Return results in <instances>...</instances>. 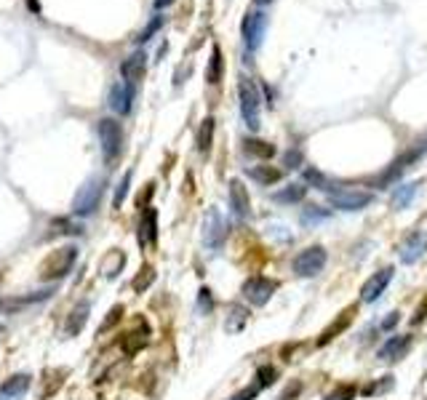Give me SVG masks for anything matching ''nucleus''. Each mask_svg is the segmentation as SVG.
Wrapping results in <instances>:
<instances>
[{
  "label": "nucleus",
  "instance_id": "nucleus-1",
  "mask_svg": "<svg viewBox=\"0 0 427 400\" xmlns=\"http://www.w3.org/2000/svg\"><path fill=\"white\" fill-rule=\"evenodd\" d=\"M75 259H78V245H72V243L51 251V254L43 259V264H40V280L51 283V280L67 278L69 272H72Z\"/></svg>",
  "mask_w": 427,
  "mask_h": 400
},
{
  "label": "nucleus",
  "instance_id": "nucleus-2",
  "mask_svg": "<svg viewBox=\"0 0 427 400\" xmlns=\"http://www.w3.org/2000/svg\"><path fill=\"white\" fill-rule=\"evenodd\" d=\"M238 99H240V115H243L246 125H249L251 131H259V125H262V123H259L262 96H259V88H256L254 80H249V78H240Z\"/></svg>",
  "mask_w": 427,
  "mask_h": 400
},
{
  "label": "nucleus",
  "instance_id": "nucleus-3",
  "mask_svg": "<svg viewBox=\"0 0 427 400\" xmlns=\"http://www.w3.org/2000/svg\"><path fill=\"white\" fill-rule=\"evenodd\" d=\"M102 195H104V179H88L83 187L78 190L75 200H72L75 216H91L94 211L99 209Z\"/></svg>",
  "mask_w": 427,
  "mask_h": 400
},
{
  "label": "nucleus",
  "instance_id": "nucleus-4",
  "mask_svg": "<svg viewBox=\"0 0 427 400\" xmlns=\"http://www.w3.org/2000/svg\"><path fill=\"white\" fill-rule=\"evenodd\" d=\"M328 203L340 211H363L366 206L374 203V195L366 190H353V187L328 190Z\"/></svg>",
  "mask_w": 427,
  "mask_h": 400
},
{
  "label": "nucleus",
  "instance_id": "nucleus-5",
  "mask_svg": "<svg viewBox=\"0 0 427 400\" xmlns=\"http://www.w3.org/2000/svg\"><path fill=\"white\" fill-rule=\"evenodd\" d=\"M97 131H99V141H102L104 160L112 163V160L120 155V150H123V131H120V123L112 121V118H102L99 125H97Z\"/></svg>",
  "mask_w": 427,
  "mask_h": 400
},
{
  "label": "nucleus",
  "instance_id": "nucleus-6",
  "mask_svg": "<svg viewBox=\"0 0 427 400\" xmlns=\"http://www.w3.org/2000/svg\"><path fill=\"white\" fill-rule=\"evenodd\" d=\"M326 267V248L324 245H310L294 256V272L299 278H312Z\"/></svg>",
  "mask_w": 427,
  "mask_h": 400
},
{
  "label": "nucleus",
  "instance_id": "nucleus-7",
  "mask_svg": "<svg viewBox=\"0 0 427 400\" xmlns=\"http://www.w3.org/2000/svg\"><path fill=\"white\" fill-rule=\"evenodd\" d=\"M227 241V222H224V216L219 214V209H208L203 219V243L206 248H211V251H219Z\"/></svg>",
  "mask_w": 427,
  "mask_h": 400
},
{
  "label": "nucleus",
  "instance_id": "nucleus-8",
  "mask_svg": "<svg viewBox=\"0 0 427 400\" xmlns=\"http://www.w3.org/2000/svg\"><path fill=\"white\" fill-rule=\"evenodd\" d=\"M240 30H243V43H246V49H249V51H256V49L262 46V40H265V33H267V14H265V11H251V14H246Z\"/></svg>",
  "mask_w": 427,
  "mask_h": 400
},
{
  "label": "nucleus",
  "instance_id": "nucleus-9",
  "mask_svg": "<svg viewBox=\"0 0 427 400\" xmlns=\"http://www.w3.org/2000/svg\"><path fill=\"white\" fill-rule=\"evenodd\" d=\"M278 291V283L270 278H262V275H256V278H249L243 283V296L256 304V307H262V304H267L273 294Z\"/></svg>",
  "mask_w": 427,
  "mask_h": 400
},
{
  "label": "nucleus",
  "instance_id": "nucleus-10",
  "mask_svg": "<svg viewBox=\"0 0 427 400\" xmlns=\"http://www.w3.org/2000/svg\"><path fill=\"white\" fill-rule=\"evenodd\" d=\"M53 296V288H46V291H37V294H27V296H0V313H22L33 304H40V302H49Z\"/></svg>",
  "mask_w": 427,
  "mask_h": 400
},
{
  "label": "nucleus",
  "instance_id": "nucleus-11",
  "mask_svg": "<svg viewBox=\"0 0 427 400\" xmlns=\"http://www.w3.org/2000/svg\"><path fill=\"white\" fill-rule=\"evenodd\" d=\"M390 280H393V267H385V270L374 272L371 278L363 283V288H360V299H363L366 304L376 302L379 296L385 294V288L390 286Z\"/></svg>",
  "mask_w": 427,
  "mask_h": 400
},
{
  "label": "nucleus",
  "instance_id": "nucleus-12",
  "mask_svg": "<svg viewBox=\"0 0 427 400\" xmlns=\"http://www.w3.org/2000/svg\"><path fill=\"white\" fill-rule=\"evenodd\" d=\"M134 99H137V91L131 83H115L110 88V110L118 112V115H128L131 107H134Z\"/></svg>",
  "mask_w": 427,
  "mask_h": 400
},
{
  "label": "nucleus",
  "instance_id": "nucleus-13",
  "mask_svg": "<svg viewBox=\"0 0 427 400\" xmlns=\"http://www.w3.org/2000/svg\"><path fill=\"white\" fill-rule=\"evenodd\" d=\"M137 241L142 248H150V245L158 243V211L153 206H144V211H142Z\"/></svg>",
  "mask_w": 427,
  "mask_h": 400
},
{
  "label": "nucleus",
  "instance_id": "nucleus-14",
  "mask_svg": "<svg viewBox=\"0 0 427 400\" xmlns=\"http://www.w3.org/2000/svg\"><path fill=\"white\" fill-rule=\"evenodd\" d=\"M398 251H401V261H406V264H414L417 259H422V254L427 251V232L425 229L411 232Z\"/></svg>",
  "mask_w": 427,
  "mask_h": 400
},
{
  "label": "nucleus",
  "instance_id": "nucleus-15",
  "mask_svg": "<svg viewBox=\"0 0 427 400\" xmlns=\"http://www.w3.org/2000/svg\"><path fill=\"white\" fill-rule=\"evenodd\" d=\"M147 342H150V326L144 320H139L137 326L120 339V347L126 355H137L142 347H147Z\"/></svg>",
  "mask_w": 427,
  "mask_h": 400
},
{
  "label": "nucleus",
  "instance_id": "nucleus-16",
  "mask_svg": "<svg viewBox=\"0 0 427 400\" xmlns=\"http://www.w3.org/2000/svg\"><path fill=\"white\" fill-rule=\"evenodd\" d=\"M30 384H33L30 374H14V376H8L6 382L0 384V400H22L27 395Z\"/></svg>",
  "mask_w": 427,
  "mask_h": 400
},
{
  "label": "nucleus",
  "instance_id": "nucleus-17",
  "mask_svg": "<svg viewBox=\"0 0 427 400\" xmlns=\"http://www.w3.org/2000/svg\"><path fill=\"white\" fill-rule=\"evenodd\" d=\"M230 209L235 216L246 219L251 214V200H249V190L240 179H230Z\"/></svg>",
  "mask_w": 427,
  "mask_h": 400
},
{
  "label": "nucleus",
  "instance_id": "nucleus-18",
  "mask_svg": "<svg viewBox=\"0 0 427 400\" xmlns=\"http://www.w3.org/2000/svg\"><path fill=\"white\" fill-rule=\"evenodd\" d=\"M144 70H147V56H144V51H134L128 59H123V64H120L123 80L131 83V86L144 78Z\"/></svg>",
  "mask_w": 427,
  "mask_h": 400
},
{
  "label": "nucleus",
  "instance_id": "nucleus-19",
  "mask_svg": "<svg viewBox=\"0 0 427 400\" xmlns=\"http://www.w3.org/2000/svg\"><path fill=\"white\" fill-rule=\"evenodd\" d=\"M411 347V336H390L379 352H376V358L379 360H387V363H395V360H401Z\"/></svg>",
  "mask_w": 427,
  "mask_h": 400
},
{
  "label": "nucleus",
  "instance_id": "nucleus-20",
  "mask_svg": "<svg viewBox=\"0 0 427 400\" xmlns=\"http://www.w3.org/2000/svg\"><path fill=\"white\" fill-rule=\"evenodd\" d=\"M88 313H91V304H88V302L75 304L67 315V323H65V336H78V333L83 331L85 320H88Z\"/></svg>",
  "mask_w": 427,
  "mask_h": 400
},
{
  "label": "nucleus",
  "instance_id": "nucleus-21",
  "mask_svg": "<svg viewBox=\"0 0 427 400\" xmlns=\"http://www.w3.org/2000/svg\"><path fill=\"white\" fill-rule=\"evenodd\" d=\"M222 72H224L222 49L214 46V49H211V56H208V67H206V83H208V86H217V83L222 80Z\"/></svg>",
  "mask_w": 427,
  "mask_h": 400
},
{
  "label": "nucleus",
  "instance_id": "nucleus-22",
  "mask_svg": "<svg viewBox=\"0 0 427 400\" xmlns=\"http://www.w3.org/2000/svg\"><path fill=\"white\" fill-rule=\"evenodd\" d=\"M246 323H249V310L240 307V304H230L227 320H224V331L227 333H238V331L246 329Z\"/></svg>",
  "mask_w": 427,
  "mask_h": 400
},
{
  "label": "nucleus",
  "instance_id": "nucleus-23",
  "mask_svg": "<svg viewBox=\"0 0 427 400\" xmlns=\"http://www.w3.org/2000/svg\"><path fill=\"white\" fill-rule=\"evenodd\" d=\"M246 174L251 176L254 182H259V184L270 187V184H275V182H281L283 171H278V168H273V166H251Z\"/></svg>",
  "mask_w": 427,
  "mask_h": 400
},
{
  "label": "nucleus",
  "instance_id": "nucleus-24",
  "mask_svg": "<svg viewBox=\"0 0 427 400\" xmlns=\"http://www.w3.org/2000/svg\"><path fill=\"white\" fill-rule=\"evenodd\" d=\"M123 264H126V254H123V251H110V254L102 259V275L110 280L118 278V272L123 270Z\"/></svg>",
  "mask_w": 427,
  "mask_h": 400
},
{
  "label": "nucleus",
  "instance_id": "nucleus-25",
  "mask_svg": "<svg viewBox=\"0 0 427 400\" xmlns=\"http://www.w3.org/2000/svg\"><path fill=\"white\" fill-rule=\"evenodd\" d=\"M419 190V182H409V184H401L398 190L393 192V209H406L411 206V200H414V195Z\"/></svg>",
  "mask_w": 427,
  "mask_h": 400
},
{
  "label": "nucleus",
  "instance_id": "nucleus-26",
  "mask_svg": "<svg viewBox=\"0 0 427 400\" xmlns=\"http://www.w3.org/2000/svg\"><path fill=\"white\" fill-rule=\"evenodd\" d=\"M305 195H308V187H305V184H289V187H283V190L273 192V200L275 203H299Z\"/></svg>",
  "mask_w": 427,
  "mask_h": 400
},
{
  "label": "nucleus",
  "instance_id": "nucleus-27",
  "mask_svg": "<svg viewBox=\"0 0 427 400\" xmlns=\"http://www.w3.org/2000/svg\"><path fill=\"white\" fill-rule=\"evenodd\" d=\"M214 118H206L201 123V131H198V153L201 155H208L211 153V144H214Z\"/></svg>",
  "mask_w": 427,
  "mask_h": 400
},
{
  "label": "nucleus",
  "instance_id": "nucleus-28",
  "mask_svg": "<svg viewBox=\"0 0 427 400\" xmlns=\"http://www.w3.org/2000/svg\"><path fill=\"white\" fill-rule=\"evenodd\" d=\"M243 150L246 155H254V157H273L275 155V147L270 141H262V139H246L243 141Z\"/></svg>",
  "mask_w": 427,
  "mask_h": 400
},
{
  "label": "nucleus",
  "instance_id": "nucleus-29",
  "mask_svg": "<svg viewBox=\"0 0 427 400\" xmlns=\"http://www.w3.org/2000/svg\"><path fill=\"white\" fill-rule=\"evenodd\" d=\"M51 227L53 232H59V235H83V227L78 222H72V219H53Z\"/></svg>",
  "mask_w": 427,
  "mask_h": 400
},
{
  "label": "nucleus",
  "instance_id": "nucleus-30",
  "mask_svg": "<svg viewBox=\"0 0 427 400\" xmlns=\"http://www.w3.org/2000/svg\"><path fill=\"white\" fill-rule=\"evenodd\" d=\"M153 280H155V270L150 267V264H147L144 270H139V275L134 278L131 288H134L137 294H142V291H147V288H150V283H153Z\"/></svg>",
  "mask_w": 427,
  "mask_h": 400
},
{
  "label": "nucleus",
  "instance_id": "nucleus-31",
  "mask_svg": "<svg viewBox=\"0 0 427 400\" xmlns=\"http://www.w3.org/2000/svg\"><path fill=\"white\" fill-rule=\"evenodd\" d=\"M128 187H131V171H126L123 179H120V184L115 187V195H112V206H115V209L123 206V200H126V195H128Z\"/></svg>",
  "mask_w": 427,
  "mask_h": 400
},
{
  "label": "nucleus",
  "instance_id": "nucleus-32",
  "mask_svg": "<svg viewBox=\"0 0 427 400\" xmlns=\"http://www.w3.org/2000/svg\"><path fill=\"white\" fill-rule=\"evenodd\" d=\"M120 318H123V304H115V307L107 313V318L102 320V326H99V333H107V331L115 329V326L120 323Z\"/></svg>",
  "mask_w": 427,
  "mask_h": 400
},
{
  "label": "nucleus",
  "instance_id": "nucleus-33",
  "mask_svg": "<svg viewBox=\"0 0 427 400\" xmlns=\"http://www.w3.org/2000/svg\"><path fill=\"white\" fill-rule=\"evenodd\" d=\"M347 323H350V313H344V318H340L331 329H326L324 333H321V339H318V345H328V342L334 339V333H340L342 329H347Z\"/></svg>",
  "mask_w": 427,
  "mask_h": 400
},
{
  "label": "nucleus",
  "instance_id": "nucleus-34",
  "mask_svg": "<svg viewBox=\"0 0 427 400\" xmlns=\"http://www.w3.org/2000/svg\"><path fill=\"white\" fill-rule=\"evenodd\" d=\"M160 27H163V17H155L153 21H150V24H147V27H144V30H142V33L134 37V40H137L139 46H142V43H147V40H150V37H153L155 33L160 30Z\"/></svg>",
  "mask_w": 427,
  "mask_h": 400
},
{
  "label": "nucleus",
  "instance_id": "nucleus-35",
  "mask_svg": "<svg viewBox=\"0 0 427 400\" xmlns=\"http://www.w3.org/2000/svg\"><path fill=\"white\" fill-rule=\"evenodd\" d=\"M275 376H278V371H275L273 365H262L259 371H256V384L265 390V387H270L275 382Z\"/></svg>",
  "mask_w": 427,
  "mask_h": 400
},
{
  "label": "nucleus",
  "instance_id": "nucleus-36",
  "mask_svg": "<svg viewBox=\"0 0 427 400\" xmlns=\"http://www.w3.org/2000/svg\"><path fill=\"white\" fill-rule=\"evenodd\" d=\"M305 179H308L310 184H315L318 190H324V192H328V190H331V184H328V179H326V176L321 174V171H315V168H308V171H305Z\"/></svg>",
  "mask_w": 427,
  "mask_h": 400
},
{
  "label": "nucleus",
  "instance_id": "nucleus-37",
  "mask_svg": "<svg viewBox=\"0 0 427 400\" xmlns=\"http://www.w3.org/2000/svg\"><path fill=\"white\" fill-rule=\"evenodd\" d=\"M328 216H331V214H328V211H321L318 206H308V209L302 211V222H305V225H310V222H324Z\"/></svg>",
  "mask_w": 427,
  "mask_h": 400
},
{
  "label": "nucleus",
  "instance_id": "nucleus-38",
  "mask_svg": "<svg viewBox=\"0 0 427 400\" xmlns=\"http://www.w3.org/2000/svg\"><path fill=\"white\" fill-rule=\"evenodd\" d=\"M198 310L206 315L214 310V296H211L208 288H201V294H198Z\"/></svg>",
  "mask_w": 427,
  "mask_h": 400
},
{
  "label": "nucleus",
  "instance_id": "nucleus-39",
  "mask_svg": "<svg viewBox=\"0 0 427 400\" xmlns=\"http://www.w3.org/2000/svg\"><path fill=\"white\" fill-rule=\"evenodd\" d=\"M353 398H355V387L353 384H344V387H337L326 400H353Z\"/></svg>",
  "mask_w": 427,
  "mask_h": 400
},
{
  "label": "nucleus",
  "instance_id": "nucleus-40",
  "mask_svg": "<svg viewBox=\"0 0 427 400\" xmlns=\"http://www.w3.org/2000/svg\"><path fill=\"white\" fill-rule=\"evenodd\" d=\"M259 392H262V387H259V384L254 382L251 387H243L240 392H235V395H233L230 400H254L256 395H259Z\"/></svg>",
  "mask_w": 427,
  "mask_h": 400
},
{
  "label": "nucleus",
  "instance_id": "nucleus-41",
  "mask_svg": "<svg viewBox=\"0 0 427 400\" xmlns=\"http://www.w3.org/2000/svg\"><path fill=\"white\" fill-rule=\"evenodd\" d=\"M283 163H286V168H299L302 166V153L299 150H291V153H286Z\"/></svg>",
  "mask_w": 427,
  "mask_h": 400
},
{
  "label": "nucleus",
  "instance_id": "nucleus-42",
  "mask_svg": "<svg viewBox=\"0 0 427 400\" xmlns=\"http://www.w3.org/2000/svg\"><path fill=\"white\" fill-rule=\"evenodd\" d=\"M425 318H427V299H425V302H422V307L417 310V315H414V323H422Z\"/></svg>",
  "mask_w": 427,
  "mask_h": 400
},
{
  "label": "nucleus",
  "instance_id": "nucleus-43",
  "mask_svg": "<svg viewBox=\"0 0 427 400\" xmlns=\"http://www.w3.org/2000/svg\"><path fill=\"white\" fill-rule=\"evenodd\" d=\"M169 3H174V0H155V8H158V11H160V8H166V6H169Z\"/></svg>",
  "mask_w": 427,
  "mask_h": 400
},
{
  "label": "nucleus",
  "instance_id": "nucleus-44",
  "mask_svg": "<svg viewBox=\"0 0 427 400\" xmlns=\"http://www.w3.org/2000/svg\"><path fill=\"white\" fill-rule=\"evenodd\" d=\"M256 3H259V6H267V3H270V0H256Z\"/></svg>",
  "mask_w": 427,
  "mask_h": 400
},
{
  "label": "nucleus",
  "instance_id": "nucleus-45",
  "mask_svg": "<svg viewBox=\"0 0 427 400\" xmlns=\"http://www.w3.org/2000/svg\"><path fill=\"white\" fill-rule=\"evenodd\" d=\"M3 331H6V323H3V320H0V333H3Z\"/></svg>",
  "mask_w": 427,
  "mask_h": 400
}]
</instances>
